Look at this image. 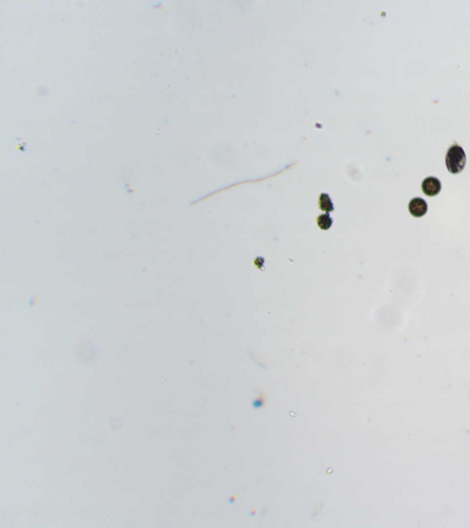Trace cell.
Listing matches in <instances>:
<instances>
[{
    "label": "cell",
    "mask_w": 470,
    "mask_h": 528,
    "mask_svg": "<svg viewBox=\"0 0 470 528\" xmlns=\"http://www.w3.org/2000/svg\"><path fill=\"white\" fill-rule=\"evenodd\" d=\"M319 206H320V210L325 212L327 214H329V213H331V212L334 210V203H333L332 199L330 198V196H328L327 194H321L320 196Z\"/></svg>",
    "instance_id": "cell-4"
},
{
    "label": "cell",
    "mask_w": 470,
    "mask_h": 528,
    "mask_svg": "<svg viewBox=\"0 0 470 528\" xmlns=\"http://www.w3.org/2000/svg\"><path fill=\"white\" fill-rule=\"evenodd\" d=\"M428 210V205L425 199L421 197H415L410 200L409 204V211L413 217L421 218L425 216Z\"/></svg>",
    "instance_id": "cell-3"
},
{
    "label": "cell",
    "mask_w": 470,
    "mask_h": 528,
    "mask_svg": "<svg viewBox=\"0 0 470 528\" xmlns=\"http://www.w3.org/2000/svg\"><path fill=\"white\" fill-rule=\"evenodd\" d=\"M467 162L466 153L462 147L458 144H453L449 147L446 156V163L448 171L452 174L462 172Z\"/></svg>",
    "instance_id": "cell-1"
},
{
    "label": "cell",
    "mask_w": 470,
    "mask_h": 528,
    "mask_svg": "<svg viewBox=\"0 0 470 528\" xmlns=\"http://www.w3.org/2000/svg\"><path fill=\"white\" fill-rule=\"evenodd\" d=\"M441 182L434 176L425 178L422 183V189L426 196H434L438 195L441 191Z\"/></svg>",
    "instance_id": "cell-2"
},
{
    "label": "cell",
    "mask_w": 470,
    "mask_h": 528,
    "mask_svg": "<svg viewBox=\"0 0 470 528\" xmlns=\"http://www.w3.org/2000/svg\"><path fill=\"white\" fill-rule=\"evenodd\" d=\"M317 224H318L319 227L322 230H327L329 229L331 226H333V219L329 216V214H321L320 216H319L318 219H317Z\"/></svg>",
    "instance_id": "cell-5"
}]
</instances>
